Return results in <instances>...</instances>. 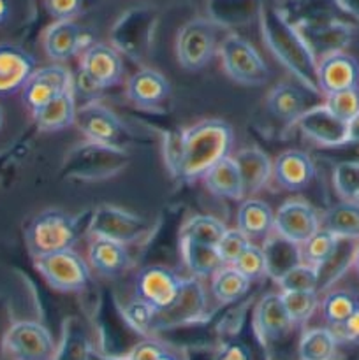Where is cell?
<instances>
[{"label":"cell","mask_w":359,"mask_h":360,"mask_svg":"<svg viewBox=\"0 0 359 360\" xmlns=\"http://www.w3.org/2000/svg\"><path fill=\"white\" fill-rule=\"evenodd\" d=\"M234 132L224 120H203L182 136L178 155V174L185 181L199 179L222 158L229 157Z\"/></svg>","instance_id":"6da1fadb"},{"label":"cell","mask_w":359,"mask_h":360,"mask_svg":"<svg viewBox=\"0 0 359 360\" xmlns=\"http://www.w3.org/2000/svg\"><path fill=\"white\" fill-rule=\"evenodd\" d=\"M264 41L270 46L278 60L305 84L308 90L320 91L317 81L315 55L305 39L298 34L294 27L284 20L278 11L266 9L260 16Z\"/></svg>","instance_id":"7a4b0ae2"},{"label":"cell","mask_w":359,"mask_h":360,"mask_svg":"<svg viewBox=\"0 0 359 360\" xmlns=\"http://www.w3.org/2000/svg\"><path fill=\"white\" fill-rule=\"evenodd\" d=\"M25 239L34 259L70 250L77 241L76 220L58 210L42 211L32 218L25 232Z\"/></svg>","instance_id":"3957f363"},{"label":"cell","mask_w":359,"mask_h":360,"mask_svg":"<svg viewBox=\"0 0 359 360\" xmlns=\"http://www.w3.org/2000/svg\"><path fill=\"white\" fill-rule=\"evenodd\" d=\"M224 69L229 76L246 86H260L270 79V69L263 56L248 41L236 34H229L218 46Z\"/></svg>","instance_id":"277c9868"},{"label":"cell","mask_w":359,"mask_h":360,"mask_svg":"<svg viewBox=\"0 0 359 360\" xmlns=\"http://www.w3.org/2000/svg\"><path fill=\"white\" fill-rule=\"evenodd\" d=\"M122 72L123 63L118 53L111 46L99 42L84 51L80 74L74 79V86L84 95L99 94L104 88L118 84L122 79Z\"/></svg>","instance_id":"5b68a950"},{"label":"cell","mask_w":359,"mask_h":360,"mask_svg":"<svg viewBox=\"0 0 359 360\" xmlns=\"http://www.w3.org/2000/svg\"><path fill=\"white\" fill-rule=\"evenodd\" d=\"M4 352L14 360H55L56 347L51 333L34 320H20L7 329Z\"/></svg>","instance_id":"8992f818"},{"label":"cell","mask_w":359,"mask_h":360,"mask_svg":"<svg viewBox=\"0 0 359 360\" xmlns=\"http://www.w3.org/2000/svg\"><path fill=\"white\" fill-rule=\"evenodd\" d=\"M35 267L46 283L60 292H77L90 281L88 264L73 248L39 257L35 259Z\"/></svg>","instance_id":"52a82bcc"},{"label":"cell","mask_w":359,"mask_h":360,"mask_svg":"<svg viewBox=\"0 0 359 360\" xmlns=\"http://www.w3.org/2000/svg\"><path fill=\"white\" fill-rule=\"evenodd\" d=\"M217 53V28L210 20H192L176 39L178 62L187 70H201Z\"/></svg>","instance_id":"ba28073f"},{"label":"cell","mask_w":359,"mask_h":360,"mask_svg":"<svg viewBox=\"0 0 359 360\" xmlns=\"http://www.w3.org/2000/svg\"><path fill=\"white\" fill-rule=\"evenodd\" d=\"M185 278L164 266H148L136 278V297L150 302L158 313L171 308L182 295Z\"/></svg>","instance_id":"9c48e42d"},{"label":"cell","mask_w":359,"mask_h":360,"mask_svg":"<svg viewBox=\"0 0 359 360\" xmlns=\"http://www.w3.org/2000/svg\"><path fill=\"white\" fill-rule=\"evenodd\" d=\"M76 122L81 132L95 146L116 148L122 144V139L125 137V129L120 120L108 108L95 102L83 105L77 111Z\"/></svg>","instance_id":"30bf717a"},{"label":"cell","mask_w":359,"mask_h":360,"mask_svg":"<svg viewBox=\"0 0 359 360\" xmlns=\"http://www.w3.org/2000/svg\"><path fill=\"white\" fill-rule=\"evenodd\" d=\"M73 86L74 79L69 70L63 69L62 65H48L32 74L21 90V98L23 104L34 112Z\"/></svg>","instance_id":"8fae6325"},{"label":"cell","mask_w":359,"mask_h":360,"mask_svg":"<svg viewBox=\"0 0 359 360\" xmlns=\"http://www.w3.org/2000/svg\"><path fill=\"white\" fill-rule=\"evenodd\" d=\"M146 231V221L141 217L120 207L101 206L90 221V232L95 238H109L120 243L136 241Z\"/></svg>","instance_id":"7c38bea8"},{"label":"cell","mask_w":359,"mask_h":360,"mask_svg":"<svg viewBox=\"0 0 359 360\" xmlns=\"http://www.w3.org/2000/svg\"><path fill=\"white\" fill-rule=\"evenodd\" d=\"M319 229V218L313 207L306 202L289 200L275 213L273 231L296 245H305Z\"/></svg>","instance_id":"4fadbf2b"},{"label":"cell","mask_w":359,"mask_h":360,"mask_svg":"<svg viewBox=\"0 0 359 360\" xmlns=\"http://www.w3.org/2000/svg\"><path fill=\"white\" fill-rule=\"evenodd\" d=\"M296 123L305 136L322 146H341L348 143V123L336 118L324 104L306 109Z\"/></svg>","instance_id":"5bb4252c"},{"label":"cell","mask_w":359,"mask_h":360,"mask_svg":"<svg viewBox=\"0 0 359 360\" xmlns=\"http://www.w3.org/2000/svg\"><path fill=\"white\" fill-rule=\"evenodd\" d=\"M204 311H206V295H204L203 285L196 280V276L189 278L178 301L165 311L157 313L153 330L171 329V327L196 322L204 315Z\"/></svg>","instance_id":"9a60e30c"},{"label":"cell","mask_w":359,"mask_h":360,"mask_svg":"<svg viewBox=\"0 0 359 360\" xmlns=\"http://www.w3.org/2000/svg\"><path fill=\"white\" fill-rule=\"evenodd\" d=\"M294 322L285 309L282 294H267L257 302L256 313H253V327L264 345H273L285 340Z\"/></svg>","instance_id":"2e32d148"},{"label":"cell","mask_w":359,"mask_h":360,"mask_svg":"<svg viewBox=\"0 0 359 360\" xmlns=\"http://www.w3.org/2000/svg\"><path fill=\"white\" fill-rule=\"evenodd\" d=\"M35 72V58L16 44H0V97L23 90Z\"/></svg>","instance_id":"e0dca14e"},{"label":"cell","mask_w":359,"mask_h":360,"mask_svg":"<svg viewBox=\"0 0 359 360\" xmlns=\"http://www.w3.org/2000/svg\"><path fill=\"white\" fill-rule=\"evenodd\" d=\"M317 81L319 90L326 95L359 86L358 60L344 51H334L324 56L317 65Z\"/></svg>","instance_id":"ac0fdd59"},{"label":"cell","mask_w":359,"mask_h":360,"mask_svg":"<svg viewBox=\"0 0 359 360\" xmlns=\"http://www.w3.org/2000/svg\"><path fill=\"white\" fill-rule=\"evenodd\" d=\"M273 176L282 188L298 192L310 185L315 176V167L305 151L289 150L275 158Z\"/></svg>","instance_id":"d6986e66"},{"label":"cell","mask_w":359,"mask_h":360,"mask_svg":"<svg viewBox=\"0 0 359 360\" xmlns=\"http://www.w3.org/2000/svg\"><path fill=\"white\" fill-rule=\"evenodd\" d=\"M90 266L102 276H118L129 267L130 255L125 243L109 238H95L88 248Z\"/></svg>","instance_id":"ffe728a7"},{"label":"cell","mask_w":359,"mask_h":360,"mask_svg":"<svg viewBox=\"0 0 359 360\" xmlns=\"http://www.w3.org/2000/svg\"><path fill=\"white\" fill-rule=\"evenodd\" d=\"M169 91V81L153 69L137 70L127 86V95L139 108H155L168 98Z\"/></svg>","instance_id":"44dd1931"},{"label":"cell","mask_w":359,"mask_h":360,"mask_svg":"<svg viewBox=\"0 0 359 360\" xmlns=\"http://www.w3.org/2000/svg\"><path fill=\"white\" fill-rule=\"evenodd\" d=\"M203 181L213 195L232 200H241L245 197V188H243V179L241 174H239V167L236 164V158L232 157H225L220 162H217L203 176Z\"/></svg>","instance_id":"7402d4cb"},{"label":"cell","mask_w":359,"mask_h":360,"mask_svg":"<svg viewBox=\"0 0 359 360\" xmlns=\"http://www.w3.org/2000/svg\"><path fill=\"white\" fill-rule=\"evenodd\" d=\"M236 164L239 167V174L243 179L245 195L259 192L273 174V165L270 157L259 148H245L236 155Z\"/></svg>","instance_id":"603a6c76"},{"label":"cell","mask_w":359,"mask_h":360,"mask_svg":"<svg viewBox=\"0 0 359 360\" xmlns=\"http://www.w3.org/2000/svg\"><path fill=\"white\" fill-rule=\"evenodd\" d=\"M32 115H34L35 125L44 130V132H58V130L70 127L76 122L77 116L73 88L63 91L62 95L55 97L53 101H49L48 104L39 108Z\"/></svg>","instance_id":"cb8c5ba5"},{"label":"cell","mask_w":359,"mask_h":360,"mask_svg":"<svg viewBox=\"0 0 359 360\" xmlns=\"http://www.w3.org/2000/svg\"><path fill=\"white\" fill-rule=\"evenodd\" d=\"M83 34L73 20L56 21L48 28L44 35V49L55 62H65L73 58L81 48Z\"/></svg>","instance_id":"d4e9b609"},{"label":"cell","mask_w":359,"mask_h":360,"mask_svg":"<svg viewBox=\"0 0 359 360\" xmlns=\"http://www.w3.org/2000/svg\"><path fill=\"white\" fill-rule=\"evenodd\" d=\"M264 255H266V266L267 274L278 280L284 276L289 269L301 264L303 250L301 245L289 241V239L282 238L280 234L275 232L273 238H267L266 246H264Z\"/></svg>","instance_id":"484cf974"},{"label":"cell","mask_w":359,"mask_h":360,"mask_svg":"<svg viewBox=\"0 0 359 360\" xmlns=\"http://www.w3.org/2000/svg\"><path fill=\"white\" fill-rule=\"evenodd\" d=\"M275 213L266 202L256 199L243 200L238 211V229L248 239H264L273 231Z\"/></svg>","instance_id":"4316f807"},{"label":"cell","mask_w":359,"mask_h":360,"mask_svg":"<svg viewBox=\"0 0 359 360\" xmlns=\"http://www.w3.org/2000/svg\"><path fill=\"white\" fill-rule=\"evenodd\" d=\"M182 253L187 269L196 278L211 276L224 266L215 246L203 245L192 239H182Z\"/></svg>","instance_id":"83f0119b"},{"label":"cell","mask_w":359,"mask_h":360,"mask_svg":"<svg viewBox=\"0 0 359 360\" xmlns=\"http://www.w3.org/2000/svg\"><path fill=\"white\" fill-rule=\"evenodd\" d=\"M267 108L277 118L291 122L298 120L305 109V95L294 84L282 83L271 90L270 98H267Z\"/></svg>","instance_id":"f1b7e54d"},{"label":"cell","mask_w":359,"mask_h":360,"mask_svg":"<svg viewBox=\"0 0 359 360\" xmlns=\"http://www.w3.org/2000/svg\"><path fill=\"white\" fill-rule=\"evenodd\" d=\"M250 290V280L243 276L236 267L222 266L217 273L213 274L211 281V292L215 299L224 304L236 302Z\"/></svg>","instance_id":"f546056e"},{"label":"cell","mask_w":359,"mask_h":360,"mask_svg":"<svg viewBox=\"0 0 359 360\" xmlns=\"http://www.w3.org/2000/svg\"><path fill=\"white\" fill-rule=\"evenodd\" d=\"M324 229L336 234L338 238H359V202L336 204L324 217Z\"/></svg>","instance_id":"4dcf8cb0"},{"label":"cell","mask_w":359,"mask_h":360,"mask_svg":"<svg viewBox=\"0 0 359 360\" xmlns=\"http://www.w3.org/2000/svg\"><path fill=\"white\" fill-rule=\"evenodd\" d=\"M336 336L329 329H312L303 334L298 345L299 360H333Z\"/></svg>","instance_id":"1f68e13d"},{"label":"cell","mask_w":359,"mask_h":360,"mask_svg":"<svg viewBox=\"0 0 359 360\" xmlns=\"http://www.w3.org/2000/svg\"><path fill=\"white\" fill-rule=\"evenodd\" d=\"M225 231H227V227L215 217L197 214L183 225L182 239H192V241L203 243V245L217 246Z\"/></svg>","instance_id":"d6a6232c"},{"label":"cell","mask_w":359,"mask_h":360,"mask_svg":"<svg viewBox=\"0 0 359 360\" xmlns=\"http://www.w3.org/2000/svg\"><path fill=\"white\" fill-rule=\"evenodd\" d=\"M338 241H340V238L336 234H333V232L324 227L319 229L305 245H301L303 259L306 260V264L320 269L331 259V255L336 250Z\"/></svg>","instance_id":"836d02e7"},{"label":"cell","mask_w":359,"mask_h":360,"mask_svg":"<svg viewBox=\"0 0 359 360\" xmlns=\"http://www.w3.org/2000/svg\"><path fill=\"white\" fill-rule=\"evenodd\" d=\"M359 301L347 290H334L327 294L322 301V315L327 323L340 327L352 313L358 309Z\"/></svg>","instance_id":"e575fe53"},{"label":"cell","mask_w":359,"mask_h":360,"mask_svg":"<svg viewBox=\"0 0 359 360\" xmlns=\"http://www.w3.org/2000/svg\"><path fill=\"white\" fill-rule=\"evenodd\" d=\"M277 281L284 292H315L319 287V269L301 262L289 269Z\"/></svg>","instance_id":"d590c367"},{"label":"cell","mask_w":359,"mask_h":360,"mask_svg":"<svg viewBox=\"0 0 359 360\" xmlns=\"http://www.w3.org/2000/svg\"><path fill=\"white\" fill-rule=\"evenodd\" d=\"M157 309L150 304V302L143 301V299L136 297L130 301L129 304L123 308V316H125L127 323L136 330L141 336H146L153 330L155 319H157Z\"/></svg>","instance_id":"8d00e7d4"},{"label":"cell","mask_w":359,"mask_h":360,"mask_svg":"<svg viewBox=\"0 0 359 360\" xmlns=\"http://www.w3.org/2000/svg\"><path fill=\"white\" fill-rule=\"evenodd\" d=\"M324 105H326L336 118L348 123L359 112V86L345 88V90L326 95Z\"/></svg>","instance_id":"74e56055"},{"label":"cell","mask_w":359,"mask_h":360,"mask_svg":"<svg viewBox=\"0 0 359 360\" xmlns=\"http://www.w3.org/2000/svg\"><path fill=\"white\" fill-rule=\"evenodd\" d=\"M282 301L294 323L306 322L317 308L315 292H284Z\"/></svg>","instance_id":"f35d334b"},{"label":"cell","mask_w":359,"mask_h":360,"mask_svg":"<svg viewBox=\"0 0 359 360\" xmlns=\"http://www.w3.org/2000/svg\"><path fill=\"white\" fill-rule=\"evenodd\" d=\"M334 186L348 202H359V162H341L334 171Z\"/></svg>","instance_id":"ab89813d"},{"label":"cell","mask_w":359,"mask_h":360,"mask_svg":"<svg viewBox=\"0 0 359 360\" xmlns=\"http://www.w3.org/2000/svg\"><path fill=\"white\" fill-rule=\"evenodd\" d=\"M232 267H236V269H238L243 276L248 278L250 281L260 280V278L267 274L264 250L260 248V246L252 245V243H250V245L245 248V252L238 257V260H236Z\"/></svg>","instance_id":"60d3db41"},{"label":"cell","mask_w":359,"mask_h":360,"mask_svg":"<svg viewBox=\"0 0 359 360\" xmlns=\"http://www.w3.org/2000/svg\"><path fill=\"white\" fill-rule=\"evenodd\" d=\"M248 245L250 239L239 229H227L215 248H217V253L224 266H234L238 257L245 252Z\"/></svg>","instance_id":"b9f144b4"},{"label":"cell","mask_w":359,"mask_h":360,"mask_svg":"<svg viewBox=\"0 0 359 360\" xmlns=\"http://www.w3.org/2000/svg\"><path fill=\"white\" fill-rule=\"evenodd\" d=\"M90 348L77 333L67 334L62 347L56 350L55 360H90Z\"/></svg>","instance_id":"7bdbcfd3"},{"label":"cell","mask_w":359,"mask_h":360,"mask_svg":"<svg viewBox=\"0 0 359 360\" xmlns=\"http://www.w3.org/2000/svg\"><path fill=\"white\" fill-rule=\"evenodd\" d=\"M44 6L56 21H67L81 13L83 0H44Z\"/></svg>","instance_id":"ee69618b"},{"label":"cell","mask_w":359,"mask_h":360,"mask_svg":"<svg viewBox=\"0 0 359 360\" xmlns=\"http://www.w3.org/2000/svg\"><path fill=\"white\" fill-rule=\"evenodd\" d=\"M168 350L165 345L155 340H141L139 343L134 345L127 354L129 360H157L164 352Z\"/></svg>","instance_id":"f6af8a7d"},{"label":"cell","mask_w":359,"mask_h":360,"mask_svg":"<svg viewBox=\"0 0 359 360\" xmlns=\"http://www.w3.org/2000/svg\"><path fill=\"white\" fill-rule=\"evenodd\" d=\"M213 360H253L252 352L245 343L227 341L213 354Z\"/></svg>","instance_id":"bcb514c9"},{"label":"cell","mask_w":359,"mask_h":360,"mask_svg":"<svg viewBox=\"0 0 359 360\" xmlns=\"http://www.w3.org/2000/svg\"><path fill=\"white\" fill-rule=\"evenodd\" d=\"M340 333L344 336V340L347 341H359V306L340 327Z\"/></svg>","instance_id":"7dc6e473"},{"label":"cell","mask_w":359,"mask_h":360,"mask_svg":"<svg viewBox=\"0 0 359 360\" xmlns=\"http://www.w3.org/2000/svg\"><path fill=\"white\" fill-rule=\"evenodd\" d=\"M348 143H359V112L348 122Z\"/></svg>","instance_id":"c3c4849f"},{"label":"cell","mask_w":359,"mask_h":360,"mask_svg":"<svg viewBox=\"0 0 359 360\" xmlns=\"http://www.w3.org/2000/svg\"><path fill=\"white\" fill-rule=\"evenodd\" d=\"M9 16H11L9 0H0V27H4V25L9 21Z\"/></svg>","instance_id":"681fc988"},{"label":"cell","mask_w":359,"mask_h":360,"mask_svg":"<svg viewBox=\"0 0 359 360\" xmlns=\"http://www.w3.org/2000/svg\"><path fill=\"white\" fill-rule=\"evenodd\" d=\"M90 360H129L125 357H116V355L109 354H97V352H90Z\"/></svg>","instance_id":"f907efd6"},{"label":"cell","mask_w":359,"mask_h":360,"mask_svg":"<svg viewBox=\"0 0 359 360\" xmlns=\"http://www.w3.org/2000/svg\"><path fill=\"white\" fill-rule=\"evenodd\" d=\"M157 360H182V359H180V355H176L175 352H171V350H169V348H168V350H165L164 354H162L160 357H158Z\"/></svg>","instance_id":"816d5d0a"},{"label":"cell","mask_w":359,"mask_h":360,"mask_svg":"<svg viewBox=\"0 0 359 360\" xmlns=\"http://www.w3.org/2000/svg\"><path fill=\"white\" fill-rule=\"evenodd\" d=\"M352 266H354L355 273L359 274V243H358V246H355V252H354V260H352Z\"/></svg>","instance_id":"f5cc1de1"},{"label":"cell","mask_w":359,"mask_h":360,"mask_svg":"<svg viewBox=\"0 0 359 360\" xmlns=\"http://www.w3.org/2000/svg\"><path fill=\"white\" fill-rule=\"evenodd\" d=\"M2 123H4V111L0 109V129H2Z\"/></svg>","instance_id":"db71d44e"}]
</instances>
